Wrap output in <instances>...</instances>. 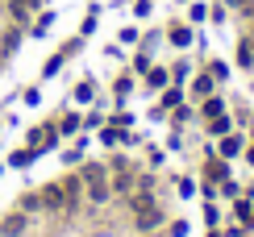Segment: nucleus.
I'll return each mask as SVG.
<instances>
[{
  "label": "nucleus",
  "mask_w": 254,
  "mask_h": 237,
  "mask_svg": "<svg viewBox=\"0 0 254 237\" xmlns=\"http://www.w3.org/2000/svg\"><path fill=\"white\" fill-rule=\"evenodd\" d=\"M163 225H167V208H163V204H158V200L133 212V229H137V233H158V229H163Z\"/></svg>",
  "instance_id": "f257e3e1"
},
{
  "label": "nucleus",
  "mask_w": 254,
  "mask_h": 237,
  "mask_svg": "<svg viewBox=\"0 0 254 237\" xmlns=\"http://www.w3.org/2000/svg\"><path fill=\"white\" fill-rule=\"evenodd\" d=\"M25 146L42 150V154H46V150H55V146H59V125H55V121H42V125H34V129L25 133Z\"/></svg>",
  "instance_id": "f03ea898"
},
{
  "label": "nucleus",
  "mask_w": 254,
  "mask_h": 237,
  "mask_svg": "<svg viewBox=\"0 0 254 237\" xmlns=\"http://www.w3.org/2000/svg\"><path fill=\"white\" fill-rule=\"evenodd\" d=\"M42 196V212H55V217H67V196H63V183H46V187H38Z\"/></svg>",
  "instance_id": "7ed1b4c3"
},
{
  "label": "nucleus",
  "mask_w": 254,
  "mask_h": 237,
  "mask_svg": "<svg viewBox=\"0 0 254 237\" xmlns=\"http://www.w3.org/2000/svg\"><path fill=\"white\" fill-rule=\"evenodd\" d=\"M79 46H83V38H71V42H63V50H55V55L46 59V67H42V79H55V75L63 71V62H67L71 55H79Z\"/></svg>",
  "instance_id": "20e7f679"
},
{
  "label": "nucleus",
  "mask_w": 254,
  "mask_h": 237,
  "mask_svg": "<svg viewBox=\"0 0 254 237\" xmlns=\"http://www.w3.org/2000/svg\"><path fill=\"white\" fill-rule=\"evenodd\" d=\"M25 229H29V212L13 208V212L0 217V237H25Z\"/></svg>",
  "instance_id": "39448f33"
},
{
  "label": "nucleus",
  "mask_w": 254,
  "mask_h": 237,
  "mask_svg": "<svg viewBox=\"0 0 254 237\" xmlns=\"http://www.w3.org/2000/svg\"><path fill=\"white\" fill-rule=\"evenodd\" d=\"M229 179V158H221L208 150V163H204V183H225Z\"/></svg>",
  "instance_id": "423d86ee"
},
{
  "label": "nucleus",
  "mask_w": 254,
  "mask_h": 237,
  "mask_svg": "<svg viewBox=\"0 0 254 237\" xmlns=\"http://www.w3.org/2000/svg\"><path fill=\"white\" fill-rule=\"evenodd\" d=\"M163 38L171 42V46H179V50H184V46H192L196 29H192V25H184V21H171V25H167V34H163Z\"/></svg>",
  "instance_id": "0eeeda50"
},
{
  "label": "nucleus",
  "mask_w": 254,
  "mask_h": 237,
  "mask_svg": "<svg viewBox=\"0 0 254 237\" xmlns=\"http://www.w3.org/2000/svg\"><path fill=\"white\" fill-rule=\"evenodd\" d=\"M38 154H42V150L21 146V150H13V154H8V163H4V167H13V171H29V167L38 163Z\"/></svg>",
  "instance_id": "6e6552de"
},
{
  "label": "nucleus",
  "mask_w": 254,
  "mask_h": 237,
  "mask_svg": "<svg viewBox=\"0 0 254 237\" xmlns=\"http://www.w3.org/2000/svg\"><path fill=\"white\" fill-rule=\"evenodd\" d=\"M75 171H79L83 187H88V183H104V179H109V163H79Z\"/></svg>",
  "instance_id": "1a4fd4ad"
},
{
  "label": "nucleus",
  "mask_w": 254,
  "mask_h": 237,
  "mask_svg": "<svg viewBox=\"0 0 254 237\" xmlns=\"http://www.w3.org/2000/svg\"><path fill=\"white\" fill-rule=\"evenodd\" d=\"M234 67L254 71V42H250V38H238V46H234Z\"/></svg>",
  "instance_id": "9d476101"
},
{
  "label": "nucleus",
  "mask_w": 254,
  "mask_h": 237,
  "mask_svg": "<svg viewBox=\"0 0 254 237\" xmlns=\"http://www.w3.org/2000/svg\"><path fill=\"white\" fill-rule=\"evenodd\" d=\"M217 92V79L208 71H200L196 79H192V88H188V96H192V100H204V96H213Z\"/></svg>",
  "instance_id": "9b49d317"
},
{
  "label": "nucleus",
  "mask_w": 254,
  "mask_h": 237,
  "mask_svg": "<svg viewBox=\"0 0 254 237\" xmlns=\"http://www.w3.org/2000/svg\"><path fill=\"white\" fill-rule=\"evenodd\" d=\"M167 83H171V67H154V62H150V71H146V88H150V92H163Z\"/></svg>",
  "instance_id": "f8f14e48"
},
{
  "label": "nucleus",
  "mask_w": 254,
  "mask_h": 237,
  "mask_svg": "<svg viewBox=\"0 0 254 237\" xmlns=\"http://www.w3.org/2000/svg\"><path fill=\"white\" fill-rule=\"evenodd\" d=\"M242 150H246V146H242V137H238V133H225V137H217V154H221V158H238Z\"/></svg>",
  "instance_id": "ddd939ff"
},
{
  "label": "nucleus",
  "mask_w": 254,
  "mask_h": 237,
  "mask_svg": "<svg viewBox=\"0 0 254 237\" xmlns=\"http://www.w3.org/2000/svg\"><path fill=\"white\" fill-rule=\"evenodd\" d=\"M55 125H59V137H75L79 129H83V117H79V113H63Z\"/></svg>",
  "instance_id": "4468645a"
},
{
  "label": "nucleus",
  "mask_w": 254,
  "mask_h": 237,
  "mask_svg": "<svg viewBox=\"0 0 254 237\" xmlns=\"http://www.w3.org/2000/svg\"><path fill=\"white\" fill-rule=\"evenodd\" d=\"M50 25H55V13H50V8H42V13L29 21V38H46Z\"/></svg>",
  "instance_id": "2eb2a0df"
},
{
  "label": "nucleus",
  "mask_w": 254,
  "mask_h": 237,
  "mask_svg": "<svg viewBox=\"0 0 254 237\" xmlns=\"http://www.w3.org/2000/svg\"><path fill=\"white\" fill-rule=\"evenodd\" d=\"M204 129H208V137H225V133H234V121H229V117L221 113V117H208V121H204Z\"/></svg>",
  "instance_id": "dca6fc26"
},
{
  "label": "nucleus",
  "mask_w": 254,
  "mask_h": 237,
  "mask_svg": "<svg viewBox=\"0 0 254 237\" xmlns=\"http://www.w3.org/2000/svg\"><path fill=\"white\" fill-rule=\"evenodd\" d=\"M184 100H188V92L179 88V83H167V88H163V100H158V104H163V109L171 113L175 104H184Z\"/></svg>",
  "instance_id": "f3484780"
},
{
  "label": "nucleus",
  "mask_w": 254,
  "mask_h": 237,
  "mask_svg": "<svg viewBox=\"0 0 254 237\" xmlns=\"http://www.w3.org/2000/svg\"><path fill=\"white\" fill-rule=\"evenodd\" d=\"M92 96H96V79H79L75 88H71V100L75 104H92Z\"/></svg>",
  "instance_id": "a211bd4d"
},
{
  "label": "nucleus",
  "mask_w": 254,
  "mask_h": 237,
  "mask_svg": "<svg viewBox=\"0 0 254 237\" xmlns=\"http://www.w3.org/2000/svg\"><path fill=\"white\" fill-rule=\"evenodd\" d=\"M221 113H225V100H221L217 92H213V96H204V100H200V117H204V121H208V117H221Z\"/></svg>",
  "instance_id": "6ab92c4d"
},
{
  "label": "nucleus",
  "mask_w": 254,
  "mask_h": 237,
  "mask_svg": "<svg viewBox=\"0 0 254 237\" xmlns=\"http://www.w3.org/2000/svg\"><path fill=\"white\" fill-rule=\"evenodd\" d=\"M17 208H21V212H29V217H34V212H42V196H38V187H34V191H21V196H17Z\"/></svg>",
  "instance_id": "aec40b11"
},
{
  "label": "nucleus",
  "mask_w": 254,
  "mask_h": 237,
  "mask_svg": "<svg viewBox=\"0 0 254 237\" xmlns=\"http://www.w3.org/2000/svg\"><path fill=\"white\" fill-rule=\"evenodd\" d=\"M121 142H125V129H117V125L104 121V125H100V146H121Z\"/></svg>",
  "instance_id": "412c9836"
},
{
  "label": "nucleus",
  "mask_w": 254,
  "mask_h": 237,
  "mask_svg": "<svg viewBox=\"0 0 254 237\" xmlns=\"http://www.w3.org/2000/svg\"><path fill=\"white\" fill-rule=\"evenodd\" d=\"M133 92V75H117L113 79V96H117V104H125V96Z\"/></svg>",
  "instance_id": "4be33fe9"
},
{
  "label": "nucleus",
  "mask_w": 254,
  "mask_h": 237,
  "mask_svg": "<svg viewBox=\"0 0 254 237\" xmlns=\"http://www.w3.org/2000/svg\"><path fill=\"white\" fill-rule=\"evenodd\" d=\"M96 21H100V4H92L88 17H83V25H79V38H92V34H96Z\"/></svg>",
  "instance_id": "5701e85b"
},
{
  "label": "nucleus",
  "mask_w": 254,
  "mask_h": 237,
  "mask_svg": "<svg viewBox=\"0 0 254 237\" xmlns=\"http://www.w3.org/2000/svg\"><path fill=\"white\" fill-rule=\"evenodd\" d=\"M83 163V142H75L71 150H63V167H79Z\"/></svg>",
  "instance_id": "b1692460"
},
{
  "label": "nucleus",
  "mask_w": 254,
  "mask_h": 237,
  "mask_svg": "<svg viewBox=\"0 0 254 237\" xmlns=\"http://www.w3.org/2000/svg\"><path fill=\"white\" fill-rule=\"evenodd\" d=\"M208 75H213L217 83H225V79H229V62H221V59H213V62H208Z\"/></svg>",
  "instance_id": "393cba45"
},
{
  "label": "nucleus",
  "mask_w": 254,
  "mask_h": 237,
  "mask_svg": "<svg viewBox=\"0 0 254 237\" xmlns=\"http://www.w3.org/2000/svg\"><path fill=\"white\" fill-rule=\"evenodd\" d=\"M204 225H208V229H217V225H221V208H217L213 200H204Z\"/></svg>",
  "instance_id": "a878e982"
},
{
  "label": "nucleus",
  "mask_w": 254,
  "mask_h": 237,
  "mask_svg": "<svg viewBox=\"0 0 254 237\" xmlns=\"http://www.w3.org/2000/svg\"><path fill=\"white\" fill-rule=\"evenodd\" d=\"M188 75H192V62H175L171 67V83H184Z\"/></svg>",
  "instance_id": "bb28decb"
},
{
  "label": "nucleus",
  "mask_w": 254,
  "mask_h": 237,
  "mask_svg": "<svg viewBox=\"0 0 254 237\" xmlns=\"http://www.w3.org/2000/svg\"><path fill=\"white\" fill-rule=\"evenodd\" d=\"M133 71H137V75L150 71V55H146V50H137V55H133Z\"/></svg>",
  "instance_id": "cd10ccee"
},
{
  "label": "nucleus",
  "mask_w": 254,
  "mask_h": 237,
  "mask_svg": "<svg viewBox=\"0 0 254 237\" xmlns=\"http://www.w3.org/2000/svg\"><path fill=\"white\" fill-rule=\"evenodd\" d=\"M171 113H175V125H188V121H192V109H188V100H184V104H175Z\"/></svg>",
  "instance_id": "c85d7f7f"
},
{
  "label": "nucleus",
  "mask_w": 254,
  "mask_h": 237,
  "mask_svg": "<svg viewBox=\"0 0 254 237\" xmlns=\"http://www.w3.org/2000/svg\"><path fill=\"white\" fill-rule=\"evenodd\" d=\"M188 229H192V225H188L184 217H179V221H171V229H167V237H188Z\"/></svg>",
  "instance_id": "c756f323"
},
{
  "label": "nucleus",
  "mask_w": 254,
  "mask_h": 237,
  "mask_svg": "<svg viewBox=\"0 0 254 237\" xmlns=\"http://www.w3.org/2000/svg\"><path fill=\"white\" fill-rule=\"evenodd\" d=\"M217 196H225V200H238L242 191H238V183H234V179H225V183H221V191H217Z\"/></svg>",
  "instance_id": "7c9ffc66"
},
{
  "label": "nucleus",
  "mask_w": 254,
  "mask_h": 237,
  "mask_svg": "<svg viewBox=\"0 0 254 237\" xmlns=\"http://www.w3.org/2000/svg\"><path fill=\"white\" fill-rule=\"evenodd\" d=\"M21 100H25L29 109H34V104H42V88H25V92H21Z\"/></svg>",
  "instance_id": "2f4dec72"
},
{
  "label": "nucleus",
  "mask_w": 254,
  "mask_h": 237,
  "mask_svg": "<svg viewBox=\"0 0 254 237\" xmlns=\"http://www.w3.org/2000/svg\"><path fill=\"white\" fill-rule=\"evenodd\" d=\"M109 125H117V129H129V125H133V117H129V113H113V117H109Z\"/></svg>",
  "instance_id": "473e14b6"
},
{
  "label": "nucleus",
  "mask_w": 254,
  "mask_h": 237,
  "mask_svg": "<svg viewBox=\"0 0 254 237\" xmlns=\"http://www.w3.org/2000/svg\"><path fill=\"white\" fill-rule=\"evenodd\" d=\"M175 187H179V196H196V179H188V175H184V179H179V183H175Z\"/></svg>",
  "instance_id": "72a5a7b5"
},
{
  "label": "nucleus",
  "mask_w": 254,
  "mask_h": 237,
  "mask_svg": "<svg viewBox=\"0 0 254 237\" xmlns=\"http://www.w3.org/2000/svg\"><path fill=\"white\" fill-rule=\"evenodd\" d=\"M150 8H154V0H133V17H150Z\"/></svg>",
  "instance_id": "f704fd0d"
},
{
  "label": "nucleus",
  "mask_w": 254,
  "mask_h": 237,
  "mask_svg": "<svg viewBox=\"0 0 254 237\" xmlns=\"http://www.w3.org/2000/svg\"><path fill=\"white\" fill-rule=\"evenodd\" d=\"M100 125H104V117H100L96 109H92L88 117H83V129H100Z\"/></svg>",
  "instance_id": "c9c22d12"
},
{
  "label": "nucleus",
  "mask_w": 254,
  "mask_h": 237,
  "mask_svg": "<svg viewBox=\"0 0 254 237\" xmlns=\"http://www.w3.org/2000/svg\"><path fill=\"white\" fill-rule=\"evenodd\" d=\"M146 163H150V167H163V150L150 146V150H146Z\"/></svg>",
  "instance_id": "e433bc0d"
},
{
  "label": "nucleus",
  "mask_w": 254,
  "mask_h": 237,
  "mask_svg": "<svg viewBox=\"0 0 254 237\" xmlns=\"http://www.w3.org/2000/svg\"><path fill=\"white\" fill-rule=\"evenodd\" d=\"M188 17H192V21H204V17H208V4H192V8H188Z\"/></svg>",
  "instance_id": "4c0bfd02"
},
{
  "label": "nucleus",
  "mask_w": 254,
  "mask_h": 237,
  "mask_svg": "<svg viewBox=\"0 0 254 237\" xmlns=\"http://www.w3.org/2000/svg\"><path fill=\"white\" fill-rule=\"evenodd\" d=\"M121 42H125V46H133V42H137V29L125 25V29H121Z\"/></svg>",
  "instance_id": "58836bf2"
},
{
  "label": "nucleus",
  "mask_w": 254,
  "mask_h": 237,
  "mask_svg": "<svg viewBox=\"0 0 254 237\" xmlns=\"http://www.w3.org/2000/svg\"><path fill=\"white\" fill-rule=\"evenodd\" d=\"M208 17H213L217 25H221V21H225V4H213V8H208Z\"/></svg>",
  "instance_id": "ea45409f"
},
{
  "label": "nucleus",
  "mask_w": 254,
  "mask_h": 237,
  "mask_svg": "<svg viewBox=\"0 0 254 237\" xmlns=\"http://www.w3.org/2000/svg\"><path fill=\"white\" fill-rule=\"evenodd\" d=\"M246 163H250V167H254V146H250V150H246Z\"/></svg>",
  "instance_id": "a19ab883"
},
{
  "label": "nucleus",
  "mask_w": 254,
  "mask_h": 237,
  "mask_svg": "<svg viewBox=\"0 0 254 237\" xmlns=\"http://www.w3.org/2000/svg\"><path fill=\"white\" fill-rule=\"evenodd\" d=\"M208 237H225V233H221V229H208Z\"/></svg>",
  "instance_id": "79ce46f5"
},
{
  "label": "nucleus",
  "mask_w": 254,
  "mask_h": 237,
  "mask_svg": "<svg viewBox=\"0 0 254 237\" xmlns=\"http://www.w3.org/2000/svg\"><path fill=\"white\" fill-rule=\"evenodd\" d=\"M142 237H158V233H142Z\"/></svg>",
  "instance_id": "37998d69"
},
{
  "label": "nucleus",
  "mask_w": 254,
  "mask_h": 237,
  "mask_svg": "<svg viewBox=\"0 0 254 237\" xmlns=\"http://www.w3.org/2000/svg\"><path fill=\"white\" fill-rule=\"evenodd\" d=\"M0 175H4V163H0Z\"/></svg>",
  "instance_id": "c03bdc74"
}]
</instances>
